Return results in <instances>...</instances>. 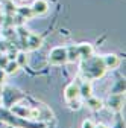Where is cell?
Segmentation results:
<instances>
[{"label": "cell", "instance_id": "cell-22", "mask_svg": "<svg viewBox=\"0 0 126 128\" xmlns=\"http://www.w3.org/2000/svg\"><path fill=\"white\" fill-rule=\"evenodd\" d=\"M2 96H3V86H0V99H2Z\"/></svg>", "mask_w": 126, "mask_h": 128}, {"label": "cell", "instance_id": "cell-21", "mask_svg": "<svg viewBox=\"0 0 126 128\" xmlns=\"http://www.w3.org/2000/svg\"><path fill=\"white\" fill-rule=\"evenodd\" d=\"M94 128H109V126H106L105 124H99V125H94Z\"/></svg>", "mask_w": 126, "mask_h": 128}, {"label": "cell", "instance_id": "cell-2", "mask_svg": "<svg viewBox=\"0 0 126 128\" xmlns=\"http://www.w3.org/2000/svg\"><path fill=\"white\" fill-rule=\"evenodd\" d=\"M49 61H50V64H55V66L65 64L67 62V47H64V46L53 47L49 54Z\"/></svg>", "mask_w": 126, "mask_h": 128}, {"label": "cell", "instance_id": "cell-18", "mask_svg": "<svg viewBox=\"0 0 126 128\" xmlns=\"http://www.w3.org/2000/svg\"><path fill=\"white\" fill-rule=\"evenodd\" d=\"M82 128H94V122L88 119V120H85V122L82 124Z\"/></svg>", "mask_w": 126, "mask_h": 128}, {"label": "cell", "instance_id": "cell-9", "mask_svg": "<svg viewBox=\"0 0 126 128\" xmlns=\"http://www.w3.org/2000/svg\"><path fill=\"white\" fill-rule=\"evenodd\" d=\"M85 102H87L88 108H91V110H94V111H99V110H102V107H103V102H102L100 99H97V98H94L93 94L90 96V98L85 99Z\"/></svg>", "mask_w": 126, "mask_h": 128}, {"label": "cell", "instance_id": "cell-4", "mask_svg": "<svg viewBox=\"0 0 126 128\" xmlns=\"http://www.w3.org/2000/svg\"><path fill=\"white\" fill-rule=\"evenodd\" d=\"M64 98H65L67 102L79 98V82H71V84H68L65 87V90H64Z\"/></svg>", "mask_w": 126, "mask_h": 128}, {"label": "cell", "instance_id": "cell-12", "mask_svg": "<svg viewBox=\"0 0 126 128\" xmlns=\"http://www.w3.org/2000/svg\"><path fill=\"white\" fill-rule=\"evenodd\" d=\"M79 60V52H77V46H70L67 47V62H74Z\"/></svg>", "mask_w": 126, "mask_h": 128}, {"label": "cell", "instance_id": "cell-6", "mask_svg": "<svg viewBox=\"0 0 126 128\" xmlns=\"http://www.w3.org/2000/svg\"><path fill=\"white\" fill-rule=\"evenodd\" d=\"M102 61H103V64H105V69H106V70H108V69H117L119 64H120L119 56L114 55V54L103 55V56H102Z\"/></svg>", "mask_w": 126, "mask_h": 128}, {"label": "cell", "instance_id": "cell-24", "mask_svg": "<svg viewBox=\"0 0 126 128\" xmlns=\"http://www.w3.org/2000/svg\"><path fill=\"white\" fill-rule=\"evenodd\" d=\"M0 55H2V54H0Z\"/></svg>", "mask_w": 126, "mask_h": 128}, {"label": "cell", "instance_id": "cell-3", "mask_svg": "<svg viewBox=\"0 0 126 128\" xmlns=\"http://www.w3.org/2000/svg\"><path fill=\"white\" fill-rule=\"evenodd\" d=\"M123 102H125V96L122 93H114V94H111L108 98L106 105H108V108H111L114 111H119L123 107Z\"/></svg>", "mask_w": 126, "mask_h": 128}, {"label": "cell", "instance_id": "cell-15", "mask_svg": "<svg viewBox=\"0 0 126 128\" xmlns=\"http://www.w3.org/2000/svg\"><path fill=\"white\" fill-rule=\"evenodd\" d=\"M113 128H125V120H123V118H117L116 119V124H114V126Z\"/></svg>", "mask_w": 126, "mask_h": 128}, {"label": "cell", "instance_id": "cell-16", "mask_svg": "<svg viewBox=\"0 0 126 128\" xmlns=\"http://www.w3.org/2000/svg\"><path fill=\"white\" fill-rule=\"evenodd\" d=\"M8 61H9V60H8V56H6L5 54L0 55V69H5V66H6Z\"/></svg>", "mask_w": 126, "mask_h": 128}, {"label": "cell", "instance_id": "cell-10", "mask_svg": "<svg viewBox=\"0 0 126 128\" xmlns=\"http://www.w3.org/2000/svg\"><path fill=\"white\" fill-rule=\"evenodd\" d=\"M15 12H17L18 15H20V17L21 18H32V17H35V15H34V12H32V8H29V6H20V8H17V9H15Z\"/></svg>", "mask_w": 126, "mask_h": 128}, {"label": "cell", "instance_id": "cell-5", "mask_svg": "<svg viewBox=\"0 0 126 128\" xmlns=\"http://www.w3.org/2000/svg\"><path fill=\"white\" fill-rule=\"evenodd\" d=\"M30 8H32L34 15H43V14H46L49 11L50 6H49V2H47V0H35L34 5Z\"/></svg>", "mask_w": 126, "mask_h": 128}, {"label": "cell", "instance_id": "cell-14", "mask_svg": "<svg viewBox=\"0 0 126 128\" xmlns=\"http://www.w3.org/2000/svg\"><path fill=\"white\" fill-rule=\"evenodd\" d=\"M9 49H11V44L5 40H0V54H8Z\"/></svg>", "mask_w": 126, "mask_h": 128}, {"label": "cell", "instance_id": "cell-11", "mask_svg": "<svg viewBox=\"0 0 126 128\" xmlns=\"http://www.w3.org/2000/svg\"><path fill=\"white\" fill-rule=\"evenodd\" d=\"M5 73L6 75H14V73H17L18 70H20V66L17 64V61L15 60H9L8 62H6V66H5Z\"/></svg>", "mask_w": 126, "mask_h": 128}, {"label": "cell", "instance_id": "cell-8", "mask_svg": "<svg viewBox=\"0 0 126 128\" xmlns=\"http://www.w3.org/2000/svg\"><path fill=\"white\" fill-rule=\"evenodd\" d=\"M77 52H79V58L85 60L90 58L93 55V46L88 43H82V44H77Z\"/></svg>", "mask_w": 126, "mask_h": 128}, {"label": "cell", "instance_id": "cell-1", "mask_svg": "<svg viewBox=\"0 0 126 128\" xmlns=\"http://www.w3.org/2000/svg\"><path fill=\"white\" fill-rule=\"evenodd\" d=\"M106 69L102 61V56H90L82 60L81 64V75L87 81H93V79H99L105 75Z\"/></svg>", "mask_w": 126, "mask_h": 128}, {"label": "cell", "instance_id": "cell-13", "mask_svg": "<svg viewBox=\"0 0 126 128\" xmlns=\"http://www.w3.org/2000/svg\"><path fill=\"white\" fill-rule=\"evenodd\" d=\"M14 60L17 61V64H18L20 67H24L26 64H27V55H26V52H17V55H15Z\"/></svg>", "mask_w": 126, "mask_h": 128}, {"label": "cell", "instance_id": "cell-23", "mask_svg": "<svg viewBox=\"0 0 126 128\" xmlns=\"http://www.w3.org/2000/svg\"><path fill=\"white\" fill-rule=\"evenodd\" d=\"M2 2H6V0H2Z\"/></svg>", "mask_w": 126, "mask_h": 128}, {"label": "cell", "instance_id": "cell-7", "mask_svg": "<svg viewBox=\"0 0 126 128\" xmlns=\"http://www.w3.org/2000/svg\"><path fill=\"white\" fill-rule=\"evenodd\" d=\"M93 94V86L90 81H87V79H84L82 82H79V98H90V96Z\"/></svg>", "mask_w": 126, "mask_h": 128}, {"label": "cell", "instance_id": "cell-17", "mask_svg": "<svg viewBox=\"0 0 126 128\" xmlns=\"http://www.w3.org/2000/svg\"><path fill=\"white\" fill-rule=\"evenodd\" d=\"M68 104H70V108H71V110H77V108H79V107H81V104H79V102H77V99H73V101H68Z\"/></svg>", "mask_w": 126, "mask_h": 128}, {"label": "cell", "instance_id": "cell-20", "mask_svg": "<svg viewBox=\"0 0 126 128\" xmlns=\"http://www.w3.org/2000/svg\"><path fill=\"white\" fill-rule=\"evenodd\" d=\"M3 22H5V15H3V11H2V8H0V26L3 24Z\"/></svg>", "mask_w": 126, "mask_h": 128}, {"label": "cell", "instance_id": "cell-19", "mask_svg": "<svg viewBox=\"0 0 126 128\" xmlns=\"http://www.w3.org/2000/svg\"><path fill=\"white\" fill-rule=\"evenodd\" d=\"M5 78H6V73H5V70H3V69H0V86H3V82H5Z\"/></svg>", "mask_w": 126, "mask_h": 128}]
</instances>
